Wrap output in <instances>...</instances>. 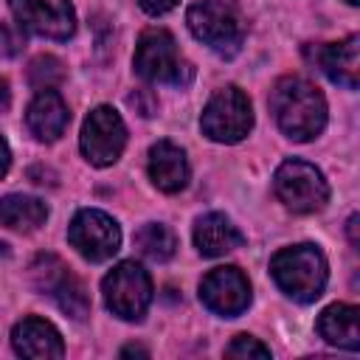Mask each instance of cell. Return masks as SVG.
Listing matches in <instances>:
<instances>
[{
  "label": "cell",
  "mask_w": 360,
  "mask_h": 360,
  "mask_svg": "<svg viewBox=\"0 0 360 360\" xmlns=\"http://www.w3.org/2000/svg\"><path fill=\"white\" fill-rule=\"evenodd\" d=\"M309 56L326 73L329 82L346 90L357 87L360 82V37L357 34H349L346 39H338V42L318 45L315 51H309Z\"/></svg>",
  "instance_id": "cell-13"
},
{
  "label": "cell",
  "mask_w": 360,
  "mask_h": 360,
  "mask_svg": "<svg viewBox=\"0 0 360 360\" xmlns=\"http://www.w3.org/2000/svg\"><path fill=\"white\" fill-rule=\"evenodd\" d=\"M225 354L228 357H270V349L250 335H236L231 346L225 349Z\"/></svg>",
  "instance_id": "cell-22"
},
{
  "label": "cell",
  "mask_w": 360,
  "mask_h": 360,
  "mask_svg": "<svg viewBox=\"0 0 360 360\" xmlns=\"http://www.w3.org/2000/svg\"><path fill=\"white\" fill-rule=\"evenodd\" d=\"M48 217V208L42 200L28 197V194H6L0 200V225L17 233L37 231Z\"/></svg>",
  "instance_id": "cell-19"
},
{
  "label": "cell",
  "mask_w": 360,
  "mask_h": 360,
  "mask_svg": "<svg viewBox=\"0 0 360 360\" xmlns=\"http://www.w3.org/2000/svg\"><path fill=\"white\" fill-rule=\"evenodd\" d=\"M245 236L225 214H202L194 225V245L202 256H225L236 248H242Z\"/></svg>",
  "instance_id": "cell-17"
},
{
  "label": "cell",
  "mask_w": 360,
  "mask_h": 360,
  "mask_svg": "<svg viewBox=\"0 0 360 360\" xmlns=\"http://www.w3.org/2000/svg\"><path fill=\"white\" fill-rule=\"evenodd\" d=\"M31 270V281L39 292L51 295L59 309L65 315H70L73 321H84L87 312H90V298H87V290L84 284L68 270V264L53 256V253H42L34 259V264L28 267Z\"/></svg>",
  "instance_id": "cell-8"
},
{
  "label": "cell",
  "mask_w": 360,
  "mask_h": 360,
  "mask_svg": "<svg viewBox=\"0 0 360 360\" xmlns=\"http://www.w3.org/2000/svg\"><path fill=\"white\" fill-rule=\"evenodd\" d=\"M68 239L87 262H107L121 248V228L110 214L82 208L68 228Z\"/></svg>",
  "instance_id": "cell-10"
},
{
  "label": "cell",
  "mask_w": 360,
  "mask_h": 360,
  "mask_svg": "<svg viewBox=\"0 0 360 360\" xmlns=\"http://www.w3.org/2000/svg\"><path fill=\"white\" fill-rule=\"evenodd\" d=\"M8 101H11V93H8V82L0 76V112L8 107Z\"/></svg>",
  "instance_id": "cell-26"
},
{
  "label": "cell",
  "mask_w": 360,
  "mask_h": 360,
  "mask_svg": "<svg viewBox=\"0 0 360 360\" xmlns=\"http://www.w3.org/2000/svg\"><path fill=\"white\" fill-rule=\"evenodd\" d=\"M127 354H141V357H146V349H141V346H127V349H121V357H127Z\"/></svg>",
  "instance_id": "cell-28"
},
{
  "label": "cell",
  "mask_w": 360,
  "mask_h": 360,
  "mask_svg": "<svg viewBox=\"0 0 360 360\" xmlns=\"http://www.w3.org/2000/svg\"><path fill=\"white\" fill-rule=\"evenodd\" d=\"M11 14L22 31L48 39H68L76 31L70 0H8Z\"/></svg>",
  "instance_id": "cell-11"
},
{
  "label": "cell",
  "mask_w": 360,
  "mask_h": 360,
  "mask_svg": "<svg viewBox=\"0 0 360 360\" xmlns=\"http://www.w3.org/2000/svg\"><path fill=\"white\" fill-rule=\"evenodd\" d=\"M273 188L276 197L295 214H315L326 205L329 200V186L321 174V169H315L307 160H284L276 174H273Z\"/></svg>",
  "instance_id": "cell-6"
},
{
  "label": "cell",
  "mask_w": 360,
  "mask_h": 360,
  "mask_svg": "<svg viewBox=\"0 0 360 360\" xmlns=\"http://www.w3.org/2000/svg\"><path fill=\"white\" fill-rule=\"evenodd\" d=\"M180 0H138V6L146 11V14H152V17H158V14H166V11H172L174 6H177Z\"/></svg>",
  "instance_id": "cell-24"
},
{
  "label": "cell",
  "mask_w": 360,
  "mask_h": 360,
  "mask_svg": "<svg viewBox=\"0 0 360 360\" xmlns=\"http://www.w3.org/2000/svg\"><path fill=\"white\" fill-rule=\"evenodd\" d=\"M349 239H352V245H357V214L349 217Z\"/></svg>",
  "instance_id": "cell-27"
},
{
  "label": "cell",
  "mask_w": 360,
  "mask_h": 360,
  "mask_svg": "<svg viewBox=\"0 0 360 360\" xmlns=\"http://www.w3.org/2000/svg\"><path fill=\"white\" fill-rule=\"evenodd\" d=\"M200 127L217 143H236V141H242L250 132V127H253L250 98L239 87H233V84L219 87L208 98V104L202 110V118H200Z\"/></svg>",
  "instance_id": "cell-7"
},
{
  "label": "cell",
  "mask_w": 360,
  "mask_h": 360,
  "mask_svg": "<svg viewBox=\"0 0 360 360\" xmlns=\"http://www.w3.org/2000/svg\"><path fill=\"white\" fill-rule=\"evenodd\" d=\"M200 301L222 318H236L250 304V281L239 267H214L200 281Z\"/></svg>",
  "instance_id": "cell-12"
},
{
  "label": "cell",
  "mask_w": 360,
  "mask_h": 360,
  "mask_svg": "<svg viewBox=\"0 0 360 360\" xmlns=\"http://www.w3.org/2000/svg\"><path fill=\"white\" fill-rule=\"evenodd\" d=\"M270 110L278 129L292 141H312L326 127V98L304 76H284L273 84Z\"/></svg>",
  "instance_id": "cell-1"
},
{
  "label": "cell",
  "mask_w": 360,
  "mask_h": 360,
  "mask_svg": "<svg viewBox=\"0 0 360 360\" xmlns=\"http://www.w3.org/2000/svg\"><path fill=\"white\" fill-rule=\"evenodd\" d=\"M318 332L326 343L357 352L360 349V309L352 304H329L318 318Z\"/></svg>",
  "instance_id": "cell-18"
},
{
  "label": "cell",
  "mask_w": 360,
  "mask_h": 360,
  "mask_svg": "<svg viewBox=\"0 0 360 360\" xmlns=\"http://www.w3.org/2000/svg\"><path fill=\"white\" fill-rule=\"evenodd\" d=\"M8 163H11V152H8V143L0 138V177L8 172Z\"/></svg>",
  "instance_id": "cell-25"
},
{
  "label": "cell",
  "mask_w": 360,
  "mask_h": 360,
  "mask_svg": "<svg viewBox=\"0 0 360 360\" xmlns=\"http://www.w3.org/2000/svg\"><path fill=\"white\" fill-rule=\"evenodd\" d=\"M65 79V68L56 56H37L28 68V84L34 90H53Z\"/></svg>",
  "instance_id": "cell-21"
},
{
  "label": "cell",
  "mask_w": 360,
  "mask_h": 360,
  "mask_svg": "<svg viewBox=\"0 0 360 360\" xmlns=\"http://www.w3.org/2000/svg\"><path fill=\"white\" fill-rule=\"evenodd\" d=\"M135 73L155 84L186 87L194 79V68L180 56L174 37L166 28H149L135 45Z\"/></svg>",
  "instance_id": "cell-4"
},
{
  "label": "cell",
  "mask_w": 360,
  "mask_h": 360,
  "mask_svg": "<svg viewBox=\"0 0 360 360\" xmlns=\"http://www.w3.org/2000/svg\"><path fill=\"white\" fill-rule=\"evenodd\" d=\"M149 177L166 194H174L180 188H186V183H188L186 152L172 141H158L149 149Z\"/></svg>",
  "instance_id": "cell-16"
},
{
  "label": "cell",
  "mask_w": 360,
  "mask_h": 360,
  "mask_svg": "<svg viewBox=\"0 0 360 360\" xmlns=\"http://www.w3.org/2000/svg\"><path fill=\"white\" fill-rule=\"evenodd\" d=\"M25 124L31 129V135L42 143H51L56 141L68 124H70V110L65 104V98L56 93V90H39L34 96V101L28 104V112H25Z\"/></svg>",
  "instance_id": "cell-15"
},
{
  "label": "cell",
  "mask_w": 360,
  "mask_h": 360,
  "mask_svg": "<svg viewBox=\"0 0 360 360\" xmlns=\"http://www.w3.org/2000/svg\"><path fill=\"white\" fill-rule=\"evenodd\" d=\"M346 3H349V6H357V3H360V0H346Z\"/></svg>",
  "instance_id": "cell-29"
},
{
  "label": "cell",
  "mask_w": 360,
  "mask_h": 360,
  "mask_svg": "<svg viewBox=\"0 0 360 360\" xmlns=\"http://www.w3.org/2000/svg\"><path fill=\"white\" fill-rule=\"evenodd\" d=\"M191 34L219 56H233L245 42V22L236 0H197L186 11Z\"/></svg>",
  "instance_id": "cell-3"
},
{
  "label": "cell",
  "mask_w": 360,
  "mask_h": 360,
  "mask_svg": "<svg viewBox=\"0 0 360 360\" xmlns=\"http://www.w3.org/2000/svg\"><path fill=\"white\" fill-rule=\"evenodd\" d=\"M135 245H138V250H141L146 259H152V262H166V259H172L174 250H177V239H174L172 228L163 225V222H146L143 228H138Z\"/></svg>",
  "instance_id": "cell-20"
},
{
  "label": "cell",
  "mask_w": 360,
  "mask_h": 360,
  "mask_svg": "<svg viewBox=\"0 0 360 360\" xmlns=\"http://www.w3.org/2000/svg\"><path fill=\"white\" fill-rule=\"evenodd\" d=\"M11 346L20 357H31V360H56L65 354V343L59 329L45 321V318H22L14 329H11Z\"/></svg>",
  "instance_id": "cell-14"
},
{
  "label": "cell",
  "mask_w": 360,
  "mask_h": 360,
  "mask_svg": "<svg viewBox=\"0 0 360 360\" xmlns=\"http://www.w3.org/2000/svg\"><path fill=\"white\" fill-rule=\"evenodd\" d=\"M79 146H82V155L93 166L115 163L127 146V127H124L121 115L107 104L90 110V115L82 124Z\"/></svg>",
  "instance_id": "cell-9"
},
{
  "label": "cell",
  "mask_w": 360,
  "mask_h": 360,
  "mask_svg": "<svg viewBox=\"0 0 360 360\" xmlns=\"http://www.w3.org/2000/svg\"><path fill=\"white\" fill-rule=\"evenodd\" d=\"M22 48H25L22 34H20L14 25L0 22V53H3V56H17Z\"/></svg>",
  "instance_id": "cell-23"
},
{
  "label": "cell",
  "mask_w": 360,
  "mask_h": 360,
  "mask_svg": "<svg viewBox=\"0 0 360 360\" xmlns=\"http://www.w3.org/2000/svg\"><path fill=\"white\" fill-rule=\"evenodd\" d=\"M104 304L121 321H141L152 304V278L138 262H118L101 281Z\"/></svg>",
  "instance_id": "cell-5"
},
{
  "label": "cell",
  "mask_w": 360,
  "mask_h": 360,
  "mask_svg": "<svg viewBox=\"0 0 360 360\" xmlns=\"http://www.w3.org/2000/svg\"><path fill=\"white\" fill-rule=\"evenodd\" d=\"M270 276L276 278L278 290L287 292L292 301L312 304L326 287V259L309 242L281 248L270 259Z\"/></svg>",
  "instance_id": "cell-2"
}]
</instances>
